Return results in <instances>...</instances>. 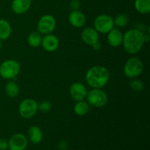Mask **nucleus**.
<instances>
[{"label": "nucleus", "mask_w": 150, "mask_h": 150, "mask_svg": "<svg viewBox=\"0 0 150 150\" xmlns=\"http://www.w3.org/2000/svg\"><path fill=\"white\" fill-rule=\"evenodd\" d=\"M144 43V33L140 29H129L123 35L122 45L127 54L132 55L138 54Z\"/></svg>", "instance_id": "f257e3e1"}, {"label": "nucleus", "mask_w": 150, "mask_h": 150, "mask_svg": "<svg viewBox=\"0 0 150 150\" xmlns=\"http://www.w3.org/2000/svg\"><path fill=\"white\" fill-rule=\"evenodd\" d=\"M85 78L89 86L95 89H103L109 81L110 73L105 67L95 65L86 71Z\"/></svg>", "instance_id": "f03ea898"}, {"label": "nucleus", "mask_w": 150, "mask_h": 150, "mask_svg": "<svg viewBox=\"0 0 150 150\" xmlns=\"http://www.w3.org/2000/svg\"><path fill=\"white\" fill-rule=\"evenodd\" d=\"M21 71V65L15 59H7L0 64V76L6 80L16 79Z\"/></svg>", "instance_id": "7ed1b4c3"}, {"label": "nucleus", "mask_w": 150, "mask_h": 150, "mask_svg": "<svg viewBox=\"0 0 150 150\" xmlns=\"http://www.w3.org/2000/svg\"><path fill=\"white\" fill-rule=\"evenodd\" d=\"M144 71V64L138 57H130L124 65V73L129 79H136Z\"/></svg>", "instance_id": "20e7f679"}, {"label": "nucleus", "mask_w": 150, "mask_h": 150, "mask_svg": "<svg viewBox=\"0 0 150 150\" xmlns=\"http://www.w3.org/2000/svg\"><path fill=\"white\" fill-rule=\"evenodd\" d=\"M86 99L89 105L96 108L105 106L108 100V95L102 89H95V88H92L87 92Z\"/></svg>", "instance_id": "39448f33"}, {"label": "nucleus", "mask_w": 150, "mask_h": 150, "mask_svg": "<svg viewBox=\"0 0 150 150\" xmlns=\"http://www.w3.org/2000/svg\"><path fill=\"white\" fill-rule=\"evenodd\" d=\"M94 28L98 33H108L114 28V18L111 16L106 14L99 15L94 21Z\"/></svg>", "instance_id": "423d86ee"}, {"label": "nucleus", "mask_w": 150, "mask_h": 150, "mask_svg": "<svg viewBox=\"0 0 150 150\" xmlns=\"http://www.w3.org/2000/svg\"><path fill=\"white\" fill-rule=\"evenodd\" d=\"M38 111V103L31 98L23 100L19 104L18 113L24 119L32 118Z\"/></svg>", "instance_id": "0eeeda50"}, {"label": "nucleus", "mask_w": 150, "mask_h": 150, "mask_svg": "<svg viewBox=\"0 0 150 150\" xmlns=\"http://www.w3.org/2000/svg\"><path fill=\"white\" fill-rule=\"evenodd\" d=\"M57 26V21L55 18L49 14L42 16L39 19L38 23V32L41 35H48L51 34Z\"/></svg>", "instance_id": "6e6552de"}, {"label": "nucleus", "mask_w": 150, "mask_h": 150, "mask_svg": "<svg viewBox=\"0 0 150 150\" xmlns=\"http://www.w3.org/2000/svg\"><path fill=\"white\" fill-rule=\"evenodd\" d=\"M27 146V138L23 133H16L11 136L8 142V149L10 150H25Z\"/></svg>", "instance_id": "1a4fd4ad"}, {"label": "nucleus", "mask_w": 150, "mask_h": 150, "mask_svg": "<svg viewBox=\"0 0 150 150\" xmlns=\"http://www.w3.org/2000/svg\"><path fill=\"white\" fill-rule=\"evenodd\" d=\"M87 89L83 83L75 82L70 87V95L75 101L84 100L87 95Z\"/></svg>", "instance_id": "9d476101"}, {"label": "nucleus", "mask_w": 150, "mask_h": 150, "mask_svg": "<svg viewBox=\"0 0 150 150\" xmlns=\"http://www.w3.org/2000/svg\"><path fill=\"white\" fill-rule=\"evenodd\" d=\"M41 45L45 51L48 52H54L59 46V40L57 36L52 34H48L44 35L42 38Z\"/></svg>", "instance_id": "9b49d317"}, {"label": "nucleus", "mask_w": 150, "mask_h": 150, "mask_svg": "<svg viewBox=\"0 0 150 150\" xmlns=\"http://www.w3.org/2000/svg\"><path fill=\"white\" fill-rule=\"evenodd\" d=\"M81 39L86 45L92 46L95 42H98L100 39L99 33L95 29V28L86 27L81 32Z\"/></svg>", "instance_id": "f8f14e48"}, {"label": "nucleus", "mask_w": 150, "mask_h": 150, "mask_svg": "<svg viewBox=\"0 0 150 150\" xmlns=\"http://www.w3.org/2000/svg\"><path fill=\"white\" fill-rule=\"evenodd\" d=\"M68 21L71 26L75 28H81L86 21V16L79 10H72L68 16Z\"/></svg>", "instance_id": "ddd939ff"}, {"label": "nucleus", "mask_w": 150, "mask_h": 150, "mask_svg": "<svg viewBox=\"0 0 150 150\" xmlns=\"http://www.w3.org/2000/svg\"><path fill=\"white\" fill-rule=\"evenodd\" d=\"M107 41L109 45L113 48H118L122 43L123 34L118 28H113L107 33Z\"/></svg>", "instance_id": "4468645a"}, {"label": "nucleus", "mask_w": 150, "mask_h": 150, "mask_svg": "<svg viewBox=\"0 0 150 150\" xmlns=\"http://www.w3.org/2000/svg\"><path fill=\"white\" fill-rule=\"evenodd\" d=\"M32 5V0H13L11 8L16 14H23L26 13Z\"/></svg>", "instance_id": "2eb2a0df"}, {"label": "nucleus", "mask_w": 150, "mask_h": 150, "mask_svg": "<svg viewBox=\"0 0 150 150\" xmlns=\"http://www.w3.org/2000/svg\"><path fill=\"white\" fill-rule=\"evenodd\" d=\"M28 137L29 141L32 144H38L40 143L43 139V134L39 127L36 125L31 126L28 130Z\"/></svg>", "instance_id": "dca6fc26"}, {"label": "nucleus", "mask_w": 150, "mask_h": 150, "mask_svg": "<svg viewBox=\"0 0 150 150\" xmlns=\"http://www.w3.org/2000/svg\"><path fill=\"white\" fill-rule=\"evenodd\" d=\"M12 28L10 22L5 19H0V40H6L10 37Z\"/></svg>", "instance_id": "f3484780"}, {"label": "nucleus", "mask_w": 150, "mask_h": 150, "mask_svg": "<svg viewBox=\"0 0 150 150\" xmlns=\"http://www.w3.org/2000/svg\"><path fill=\"white\" fill-rule=\"evenodd\" d=\"M134 7L138 13L148 14L150 12V0H135Z\"/></svg>", "instance_id": "a211bd4d"}, {"label": "nucleus", "mask_w": 150, "mask_h": 150, "mask_svg": "<svg viewBox=\"0 0 150 150\" xmlns=\"http://www.w3.org/2000/svg\"><path fill=\"white\" fill-rule=\"evenodd\" d=\"M4 90H5V92L7 96L11 98H16L19 94L18 85L17 84L16 81H13L11 80L6 83Z\"/></svg>", "instance_id": "6ab92c4d"}, {"label": "nucleus", "mask_w": 150, "mask_h": 150, "mask_svg": "<svg viewBox=\"0 0 150 150\" xmlns=\"http://www.w3.org/2000/svg\"><path fill=\"white\" fill-rule=\"evenodd\" d=\"M73 110H74V112L76 115L82 117V116L86 115L88 113L89 110V105L86 101H77L76 103L75 104Z\"/></svg>", "instance_id": "aec40b11"}, {"label": "nucleus", "mask_w": 150, "mask_h": 150, "mask_svg": "<svg viewBox=\"0 0 150 150\" xmlns=\"http://www.w3.org/2000/svg\"><path fill=\"white\" fill-rule=\"evenodd\" d=\"M42 36L40 32L38 31H34L32 32L28 36V43L32 48H38L40 45H41L42 42Z\"/></svg>", "instance_id": "412c9836"}, {"label": "nucleus", "mask_w": 150, "mask_h": 150, "mask_svg": "<svg viewBox=\"0 0 150 150\" xmlns=\"http://www.w3.org/2000/svg\"><path fill=\"white\" fill-rule=\"evenodd\" d=\"M129 17L126 14L124 13H121V14L117 15L114 18V26H117V27H125L127 26L129 23Z\"/></svg>", "instance_id": "4be33fe9"}, {"label": "nucleus", "mask_w": 150, "mask_h": 150, "mask_svg": "<svg viewBox=\"0 0 150 150\" xmlns=\"http://www.w3.org/2000/svg\"><path fill=\"white\" fill-rule=\"evenodd\" d=\"M130 87L134 92H139L143 90L144 88V84L139 79H133V80L130 82Z\"/></svg>", "instance_id": "5701e85b"}, {"label": "nucleus", "mask_w": 150, "mask_h": 150, "mask_svg": "<svg viewBox=\"0 0 150 150\" xmlns=\"http://www.w3.org/2000/svg\"><path fill=\"white\" fill-rule=\"evenodd\" d=\"M51 104L48 100H42L38 103V111L41 112L46 113L51 110Z\"/></svg>", "instance_id": "b1692460"}, {"label": "nucleus", "mask_w": 150, "mask_h": 150, "mask_svg": "<svg viewBox=\"0 0 150 150\" xmlns=\"http://www.w3.org/2000/svg\"><path fill=\"white\" fill-rule=\"evenodd\" d=\"M70 6L72 10H78L81 7V1L79 0H72Z\"/></svg>", "instance_id": "393cba45"}, {"label": "nucleus", "mask_w": 150, "mask_h": 150, "mask_svg": "<svg viewBox=\"0 0 150 150\" xmlns=\"http://www.w3.org/2000/svg\"><path fill=\"white\" fill-rule=\"evenodd\" d=\"M68 149V144L66 141L62 140L57 144V150H67Z\"/></svg>", "instance_id": "a878e982"}, {"label": "nucleus", "mask_w": 150, "mask_h": 150, "mask_svg": "<svg viewBox=\"0 0 150 150\" xmlns=\"http://www.w3.org/2000/svg\"><path fill=\"white\" fill-rule=\"evenodd\" d=\"M8 149V142L3 138H0V150H6Z\"/></svg>", "instance_id": "bb28decb"}, {"label": "nucleus", "mask_w": 150, "mask_h": 150, "mask_svg": "<svg viewBox=\"0 0 150 150\" xmlns=\"http://www.w3.org/2000/svg\"><path fill=\"white\" fill-rule=\"evenodd\" d=\"M92 48L95 50V51H98L101 49V44L100 43V42L98 41V42H95V44H93V45H92Z\"/></svg>", "instance_id": "cd10ccee"}, {"label": "nucleus", "mask_w": 150, "mask_h": 150, "mask_svg": "<svg viewBox=\"0 0 150 150\" xmlns=\"http://www.w3.org/2000/svg\"><path fill=\"white\" fill-rule=\"evenodd\" d=\"M149 40H150V38H149V34H144V42H149Z\"/></svg>", "instance_id": "c85d7f7f"}, {"label": "nucleus", "mask_w": 150, "mask_h": 150, "mask_svg": "<svg viewBox=\"0 0 150 150\" xmlns=\"http://www.w3.org/2000/svg\"><path fill=\"white\" fill-rule=\"evenodd\" d=\"M2 46H3V42H2V40H0V50L1 49Z\"/></svg>", "instance_id": "c756f323"}]
</instances>
